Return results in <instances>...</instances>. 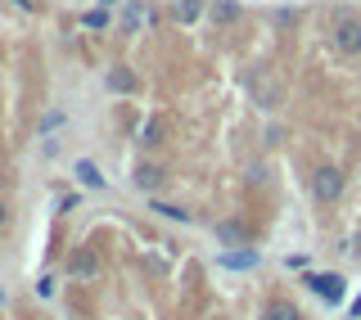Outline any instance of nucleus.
Listing matches in <instances>:
<instances>
[{"label":"nucleus","instance_id":"nucleus-15","mask_svg":"<svg viewBox=\"0 0 361 320\" xmlns=\"http://www.w3.org/2000/svg\"><path fill=\"white\" fill-rule=\"evenodd\" d=\"M154 212L172 216V221H190V212H180V208H167V203H154Z\"/></svg>","mask_w":361,"mask_h":320},{"label":"nucleus","instance_id":"nucleus-13","mask_svg":"<svg viewBox=\"0 0 361 320\" xmlns=\"http://www.w3.org/2000/svg\"><path fill=\"white\" fill-rule=\"evenodd\" d=\"M135 86V77L127 73V68H113V73H109V90H131Z\"/></svg>","mask_w":361,"mask_h":320},{"label":"nucleus","instance_id":"nucleus-6","mask_svg":"<svg viewBox=\"0 0 361 320\" xmlns=\"http://www.w3.org/2000/svg\"><path fill=\"white\" fill-rule=\"evenodd\" d=\"M217 239H221V244H231V248H244V244H248V235H244L240 221H221V226H217Z\"/></svg>","mask_w":361,"mask_h":320},{"label":"nucleus","instance_id":"nucleus-17","mask_svg":"<svg viewBox=\"0 0 361 320\" xmlns=\"http://www.w3.org/2000/svg\"><path fill=\"white\" fill-rule=\"evenodd\" d=\"M14 5H18V9H32V0H14Z\"/></svg>","mask_w":361,"mask_h":320},{"label":"nucleus","instance_id":"nucleus-8","mask_svg":"<svg viewBox=\"0 0 361 320\" xmlns=\"http://www.w3.org/2000/svg\"><path fill=\"white\" fill-rule=\"evenodd\" d=\"M267 320H302V316H298V307H293V302H271L267 307Z\"/></svg>","mask_w":361,"mask_h":320},{"label":"nucleus","instance_id":"nucleus-18","mask_svg":"<svg viewBox=\"0 0 361 320\" xmlns=\"http://www.w3.org/2000/svg\"><path fill=\"white\" fill-rule=\"evenodd\" d=\"M109 5H118V0H99V9H109Z\"/></svg>","mask_w":361,"mask_h":320},{"label":"nucleus","instance_id":"nucleus-10","mask_svg":"<svg viewBox=\"0 0 361 320\" xmlns=\"http://www.w3.org/2000/svg\"><path fill=\"white\" fill-rule=\"evenodd\" d=\"M203 14V0H176V18L180 23H195Z\"/></svg>","mask_w":361,"mask_h":320},{"label":"nucleus","instance_id":"nucleus-5","mask_svg":"<svg viewBox=\"0 0 361 320\" xmlns=\"http://www.w3.org/2000/svg\"><path fill=\"white\" fill-rule=\"evenodd\" d=\"M68 271H73V276H95V271H99V257L90 253V248H77V253L68 257Z\"/></svg>","mask_w":361,"mask_h":320},{"label":"nucleus","instance_id":"nucleus-1","mask_svg":"<svg viewBox=\"0 0 361 320\" xmlns=\"http://www.w3.org/2000/svg\"><path fill=\"white\" fill-rule=\"evenodd\" d=\"M334 45L343 54H361V18H353V14H343L334 23Z\"/></svg>","mask_w":361,"mask_h":320},{"label":"nucleus","instance_id":"nucleus-4","mask_svg":"<svg viewBox=\"0 0 361 320\" xmlns=\"http://www.w3.org/2000/svg\"><path fill=\"white\" fill-rule=\"evenodd\" d=\"M221 266H231V271H248V266H257V248H231V253H221Z\"/></svg>","mask_w":361,"mask_h":320},{"label":"nucleus","instance_id":"nucleus-19","mask_svg":"<svg viewBox=\"0 0 361 320\" xmlns=\"http://www.w3.org/2000/svg\"><path fill=\"white\" fill-rule=\"evenodd\" d=\"M0 226H5V203H0Z\"/></svg>","mask_w":361,"mask_h":320},{"label":"nucleus","instance_id":"nucleus-2","mask_svg":"<svg viewBox=\"0 0 361 320\" xmlns=\"http://www.w3.org/2000/svg\"><path fill=\"white\" fill-rule=\"evenodd\" d=\"M307 284H312V293H321L325 302L343 298V276H307Z\"/></svg>","mask_w":361,"mask_h":320},{"label":"nucleus","instance_id":"nucleus-3","mask_svg":"<svg viewBox=\"0 0 361 320\" xmlns=\"http://www.w3.org/2000/svg\"><path fill=\"white\" fill-rule=\"evenodd\" d=\"M338 190H343V176H338L334 167L316 171V199H338Z\"/></svg>","mask_w":361,"mask_h":320},{"label":"nucleus","instance_id":"nucleus-14","mask_svg":"<svg viewBox=\"0 0 361 320\" xmlns=\"http://www.w3.org/2000/svg\"><path fill=\"white\" fill-rule=\"evenodd\" d=\"M86 27H109V9H90V14H86Z\"/></svg>","mask_w":361,"mask_h":320},{"label":"nucleus","instance_id":"nucleus-12","mask_svg":"<svg viewBox=\"0 0 361 320\" xmlns=\"http://www.w3.org/2000/svg\"><path fill=\"white\" fill-rule=\"evenodd\" d=\"M158 180H163V171H158V167H135V185H140V190H154Z\"/></svg>","mask_w":361,"mask_h":320},{"label":"nucleus","instance_id":"nucleus-16","mask_svg":"<svg viewBox=\"0 0 361 320\" xmlns=\"http://www.w3.org/2000/svg\"><path fill=\"white\" fill-rule=\"evenodd\" d=\"M353 316H357V320H361V298H357V302H353Z\"/></svg>","mask_w":361,"mask_h":320},{"label":"nucleus","instance_id":"nucleus-9","mask_svg":"<svg viewBox=\"0 0 361 320\" xmlns=\"http://www.w3.org/2000/svg\"><path fill=\"white\" fill-rule=\"evenodd\" d=\"M77 176H82V185H90V190H99V185H104V176H99L95 163H86V158L77 163Z\"/></svg>","mask_w":361,"mask_h":320},{"label":"nucleus","instance_id":"nucleus-7","mask_svg":"<svg viewBox=\"0 0 361 320\" xmlns=\"http://www.w3.org/2000/svg\"><path fill=\"white\" fill-rule=\"evenodd\" d=\"M122 23H127V32H135V27H145V23H154V9H145V5H127Z\"/></svg>","mask_w":361,"mask_h":320},{"label":"nucleus","instance_id":"nucleus-11","mask_svg":"<svg viewBox=\"0 0 361 320\" xmlns=\"http://www.w3.org/2000/svg\"><path fill=\"white\" fill-rule=\"evenodd\" d=\"M140 140L145 144H163V118H149V122H145V127H140Z\"/></svg>","mask_w":361,"mask_h":320}]
</instances>
